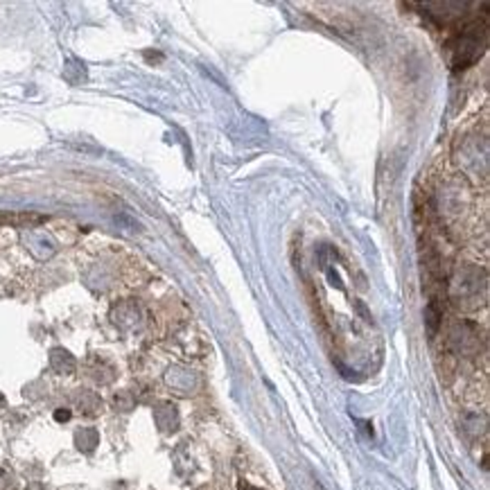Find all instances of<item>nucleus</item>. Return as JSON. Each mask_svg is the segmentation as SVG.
<instances>
[{
    "label": "nucleus",
    "mask_w": 490,
    "mask_h": 490,
    "mask_svg": "<svg viewBox=\"0 0 490 490\" xmlns=\"http://www.w3.org/2000/svg\"><path fill=\"white\" fill-rule=\"evenodd\" d=\"M52 366H55L59 373H73L75 360L66 350H52Z\"/></svg>",
    "instance_id": "1"
},
{
    "label": "nucleus",
    "mask_w": 490,
    "mask_h": 490,
    "mask_svg": "<svg viewBox=\"0 0 490 490\" xmlns=\"http://www.w3.org/2000/svg\"><path fill=\"white\" fill-rule=\"evenodd\" d=\"M0 222H5V224H41V222H46V217H41V215H0Z\"/></svg>",
    "instance_id": "2"
},
{
    "label": "nucleus",
    "mask_w": 490,
    "mask_h": 490,
    "mask_svg": "<svg viewBox=\"0 0 490 490\" xmlns=\"http://www.w3.org/2000/svg\"><path fill=\"white\" fill-rule=\"evenodd\" d=\"M75 441L84 452H91L95 448V443H98V434H95V430H82Z\"/></svg>",
    "instance_id": "3"
},
{
    "label": "nucleus",
    "mask_w": 490,
    "mask_h": 490,
    "mask_svg": "<svg viewBox=\"0 0 490 490\" xmlns=\"http://www.w3.org/2000/svg\"><path fill=\"white\" fill-rule=\"evenodd\" d=\"M55 420H59V423H66V420H70V411L68 409H57Z\"/></svg>",
    "instance_id": "4"
}]
</instances>
